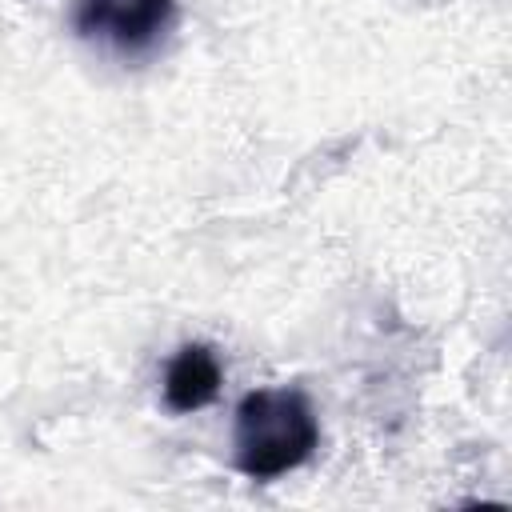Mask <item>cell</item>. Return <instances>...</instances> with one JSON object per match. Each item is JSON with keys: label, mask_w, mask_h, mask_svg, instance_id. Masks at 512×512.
<instances>
[{"label": "cell", "mask_w": 512, "mask_h": 512, "mask_svg": "<svg viewBox=\"0 0 512 512\" xmlns=\"http://www.w3.org/2000/svg\"><path fill=\"white\" fill-rule=\"evenodd\" d=\"M320 444V424L300 388H256L236 404L232 460L248 480L300 468Z\"/></svg>", "instance_id": "6da1fadb"}, {"label": "cell", "mask_w": 512, "mask_h": 512, "mask_svg": "<svg viewBox=\"0 0 512 512\" xmlns=\"http://www.w3.org/2000/svg\"><path fill=\"white\" fill-rule=\"evenodd\" d=\"M176 20V0H80L72 28L84 40H104L120 56L152 52Z\"/></svg>", "instance_id": "7a4b0ae2"}, {"label": "cell", "mask_w": 512, "mask_h": 512, "mask_svg": "<svg viewBox=\"0 0 512 512\" xmlns=\"http://www.w3.org/2000/svg\"><path fill=\"white\" fill-rule=\"evenodd\" d=\"M220 384H224V372L216 352L208 344H184L164 372V404L180 416L196 412L220 396Z\"/></svg>", "instance_id": "3957f363"}]
</instances>
